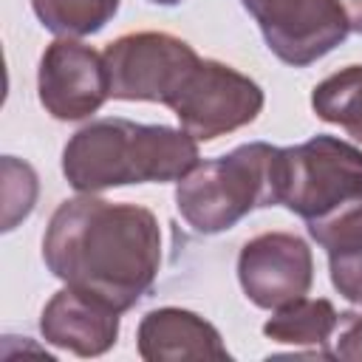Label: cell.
I'll return each instance as SVG.
<instances>
[{"mask_svg":"<svg viewBox=\"0 0 362 362\" xmlns=\"http://www.w3.org/2000/svg\"><path fill=\"white\" fill-rule=\"evenodd\" d=\"M198 164V139L184 127L122 116L79 127L62 147V175L76 192L181 181Z\"/></svg>","mask_w":362,"mask_h":362,"instance_id":"cell-2","label":"cell"},{"mask_svg":"<svg viewBox=\"0 0 362 362\" xmlns=\"http://www.w3.org/2000/svg\"><path fill=\"white\" fill-rule=\"evenodd\" d=\"M37 96L57 122H82L110 99L105 57L76 37L45 45L37 68Z\"/></svg>","mask_w":362,"mask_h":362,"instance_id":"cell-8","label":"cell"},{"mask_svg":"<svg viewBox=\"0 0 362 362\" xmlns=\"http://www.w3.org/2000/svg\"><path fill=\"white\" fill-rule=\"evenodd\" d=\"M42 260L65 286L124 314L158 277V218L139 204L79 192L54 209L42 235Z\"/></svg>","mask_w":362,"mask_h":362,"instance_id":"cell-1","label":"cell"},{"mask_svg":"<svg viewBox=\"0 0 362 362\" xmlns=\"http://www.w3.org/2000/svg\"><path fill=\"white\" fill-rule=\"evenodd\" d=\"M337 308L325 297H300L288 305L274 308V314L263 322V334L272 342L294 345V348H320L328 354V339L337 328Z\"/></svg>","mask_w":362,"mask_h":362,"instance_id":"cell-12","label":"cell"},{"mask_svg":"<svg viewBox=\"0 0 362 362\" xmlns=\"http://www.w3.org/2000/svg\"><path fill=\"white\" fill-rule=\"evenodd\" d=\"M122 0H31L37 20L57 37H90L119 11Z\"/></svg>","mask_w":362,"mask_h":362,"instance_id":"cell-14","label":"cell"},{"mask_svg":"<svg viewBox=\"0 0 362 362\" xmlns=\"http://www.w3.org/2000/svg\"><path fill=\"white\" fill-rule=\"evenodd\" d=\"M150 3H156V6H178L184 0H150Z\"/></svg>","mask_w":362,"mask_h":362,"instance_id":"cell-19","label":"cell"},{"mask_svg":"<svg viewBox=\"0 0 362 362\" xmlns=\"http://www.w3.org/2000/svg\"><path fill=\"white\" fill-rule=\"evenodd\" d=\"M345 14L351 34H362V0H345Z\"/></svg>","mask_w":362,"mask_h":362,"instance_id":"cell-18","label":"cell"},{"mask_svg":"<svg viewBox=\"0 0 362 362\" xmlns=\"http://www.w3.org/2000/svg\"><path fill=\"white\" fill-rule=\"evenodd\" d=\"M283 198V147L249 141L226 156L198 161L175 187V209L201 235H218L249 212Z\"/></svg>","mask_w":362,"mask_h":362,"instance_id":"cell-3","label":"cell"},{"mask_svg":"<svg viewBox=\"0 0 362 362\" xmlns=\"http://www.w3.org/2000/svg\"><path fill=\"white\" fill-rule=\"evenodd\" d=\"M311 110L362 141V65H345L311 90Z\"/></svg>","mask_w":362,"mask_h":362,"instance_id":"cell-13","label":"cell"},{"mask_svg":"<svg viewBox=\"0 0 362 362\" xmlns=\"http://www.w3.org/2000/svg\"><path fill=\"white\" fill-rule=\"evenodd\" d=\"M325 255L328 274L339 297H345L354 305H362V235L325 249Z\"/></svg>","mask_w":362,"mask_h":362,"instance_id":"cell-16","label":"cell"},{"mask_svg":"<svg viewBox=\"0 0 362 362\" xmlns=\"http://www.w3.org/2000/svg\"><path fill=\"white\" fill-rule=\"evenodd\" d=\"M263 105L266 96L255 79L226 62L201 59L167 107L189 136L198 141H212L252 124Z\"/></svg>","mask_w":362,"mask_h":362,"instance_id":"cell-6","label":"cell"},{"mask_svg":"<svg viewBox=\"0 0 362 362\" xmlns=\"http://www.w3.org/2000/svg\"><path fill=\"white\" fill-rule=\"evenodd\" d=\"M40 334L48 345L76 356H102L119 339V311L65 286L45 303Z\"/></svg>","mask_w":362,"mask_h":362,"instance_id":"cell-10","label":"cell"},{"mask_svg":"<svg viewBox=\"0 0 362 362\" xmlns=\"http://www.w3.org/2000/svg\"><path fill=\"white\" fill-rule=\"evenodd\" d=\"M238 280L252 305L274 311L311 291L314 255L294 232H263L240 246Z\"/></svg>","mask_w":362,"mask_h":362,"instance_id":"cell-9","label":"cell"},{"mask_svg":"<svg viewBox=\"0 0 362 362\" xmlns=\"http://www.w3.org/2000/svg\"><path fill=\"white\" fill-rule=\"evenodd\" d=\"M110 96L122 102L170 105L189 71L201 62L195 48L167 31L122 34L105 48Z\"/></svg>","mask_w":362,"mask_h":362,"instance_id":"cell-5","label":"cell"},{"mask_svg":"<svg viewBox=\"0 0 362 362\" xmlns=\"http://www.w3.org/2000/svg\"><path fill=\"white\" fill-rule=\"evenodd\" d=\"M328 356L345 362H362V314L342 311L337 317V328L328 339Z\"/></svg>","mask_w":362,"mask_h":362,"instance_id":"cell-17","label":"cell"},{"mask_svg":"<svg viewBox=\"0 0 362 362\" xmlns=\"http://www.w3.org/2000/svg\"><path fill=\"white\" fill-rule=\"evenodd\" d=\"M37 192L40 184L34 167L14 156H3V232H11L31 215Z\"/></svg>","mask_w":362,"mask_h":362,"instance_id":"cell-15","label":"cell"},{"mask_svg":"<svg viewBox=\"0 0 362 362\" xmlns=\"http://www.w3.org/2000/svg\"><path fill=\"white\" fill-rule=\"evenodd\" d=\"M257 23L269 51L291 65L305 68L351 34L345 0H240Z\"/></svg>","mask_w":362,"mask_h":362,"instance_id":"cell-7","label":"cell"},{"mask_svg":"<svg viewBox=\"0 0 362 362\" xmlns=\"http://www.w3.org/2000/svg\"><path fill=\"white\" fill-rule=\"evenodd\" d=\"M136 348L144 362L232 359L221 331L201 314L178 305L147 311L136 328Z\"/></svg>","mask_w":362,"mask_h":362,"instance_id":"cell-11","label":"cell"},{"mask_svg":"<svg viewBox=\"0 0 362 362\" xmlns=\"http://www.w3.org/2000/svg\"><path fill=\"white\" fill-rule=\"evenodd\" d=\"M362 201V150L328 133L283 147L280 204L305 223Z\"/></svg>","mask_w":362,"mask_h":362,"instance_id":"cell-4","label":"cell"}]
</instances>
